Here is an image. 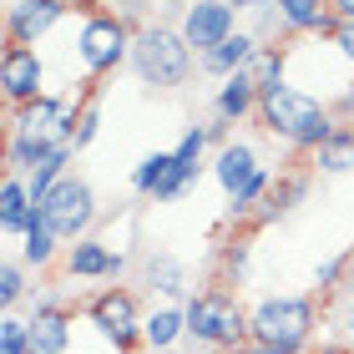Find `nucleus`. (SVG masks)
Returning a JSON list of instances; mask_svg holds the SVG:
<instances>
[{"mask_svg":"<svg viewBox=\"0 0 354 354\" xmlns=\"http://www.w3.org/2000/svg\"><path fill=\"white\" fill-rule=\"evenodd\" d=\"M248 268H253V238H228V243L218 248V288H238L248 279Z\"/></svg>","mask_w":354,"mask_h":354,"instance_id":"nucleus-20","label":"nucleus"},{"mask_svg":"<svg viewBox=\"0 0 354 354\" xmlns=\"http://www.w3.org/2000/svg\"><path fill=\"white\" fill-rule=\"evenodd\" d=\"M142 354H177V349H142Z\"/></svg>","mask_w":354,"mask_h":354,"instance_id":"nucleus-34","label":"nucleus"},{"mask_svg":"<svg viewBox=\"0 0 354 354\" xmlns=\"http://www.w3.org/2000/svg\"><path fill=\"white\" fill-rule=\"evenodd\" d=\"M314 177H349L354 172V122H339L329 132V142H319L309 152Z\"/></svg>","mask_w":354,"mask_h":354,"instance_id":"nucleus-16","label":"nucleus"},{"mask_svg":"<svg viewBox=\"0 0 354 354\" xmlns=\"http://www.w3.org/2000/svg\"><path fill=\"white\" fill-rule=\"evenodd\" d=\"M0 91H6V111L30 106L46 96V61L36 46H6V56H0Z\"/></svg>","mask_w":354,"mask_h":354,"instance_id":"nucleus-9","label":"nucleus"},{"mask_svg":"<svg viewBox=\"0 0 354 354\" xmlns=\"http://www.w3.org/2000/svg\"><path fill=\"white\" fill-rule=\"evenodd\" d=\"M137 6H142V0H127V10H137Z\"/></svg>","mask_w":354,"mask_h":354,"instance_id":"nucleus-35","label":"nucleus"},{"mask_svg":"<svg viewBox=\"0 0 354 354\" xmlns=\"http://www.w3.org/2000/svg\"><path fill=\"white\" fill-rule=\"evenodd\" d=\"M177 30H183V41L192 46V56H207L213 46H223L233 30H243V26H238L233 0H192Z\"/></svg>","mask_w":354,"mask_h":354,"instance_id":"nucleus-10","label":"nucleus"},{"mask_svg":"<svg viewBox=\"0 0 354 354\" xmlns=\"http://www.w3.org/2000/svg\"><path fill=\"white\" fill-rule=\"evenodd\" d=\"M339 299H354V253H349V268H344V283H339Z\"/></svg>","mask_w":354,"mask_h":354,"instance_id":"nucleus-32","label":"nucleus"},{"mask_svg":"<svg viewBox=\"0 0 354 354\" xmlns=\"http://www.w3.org/2000/svg\"><path fill=\"white\" fill-rule=\"evenodd\" d=\"M329 46L339 51L349 66H354V21H344V26H334V36H329Z\"/></svg>","mask_w":354,"mask_h":354,"instance_id":"nucleus-28","label":"nucleus"},{"mask_svg":"<svg viewBox=\"0 0 354 354\" xmlns=\"http://www.w3.org/2000/svg\"><path fill=\"white\" fill-rule=\"evenodd\" d=\"M61 253H66V248H61V238L46 228V218H36V228L21 238V263L46 273V268H61Z\"/></svg>","mask_w":354,"mask_h":354,"instance_id":"nucleus-18","label":"nucleus"},{"mask_svg":"<svg viewBox=\"0 0 354 354\" xmlns=\"http://www.w3.org/2000/svg\"><path fill=\"white\" fill-rule=\"evenodd\" d=\"M288 61H294V46H259V56L248 61V76L259 82V91H268V86H283L288 82Z\"/></svg>","mask_w":354,"mask_h":354,"instance_id":"nucleus-21","label":"nucleus"},{"mask_svg":"<svg viewBox=\"0 0 354 354\" xmlns=\"http://www.w3.org/2000/svg\"><path fill=\"white\" fill-rule=\"evenodd\" d=\"M172 167H177L172 152H147V157L132 167V192H137V198H157V187L172 177Z\"/></svg>","mask_w":354,"mask_h":354,"instance_id":"nucleus-22","label":"nucleus"},{"mask_svg":"<svg viewBox=\"0 0 354 354\" xmlns=\"http://www.w3.org/2000/svg\"><path fill=\"white\" fill-rule=\"evenodd\" d=\"M36 207H41L46 228H51L61 243H82V238H91V223L102 218V207H96V187L86 183L82 172H66Z\"/></svg>","mask_w":354,"mask_h":354,"instance_id":"nucleus-6","label":"nucleus"},{"mask_svg":"<svg viewBox=\"0 0 354 354\" xmlns=\"http://www.w3.org/2000/svg\"><path fill=\"white\" fill-rule=\"evenodd\" d=\"M71 157H76L71 147H51V152H46V162H36V172H30V177H26V187H30V198H36V203H41V198H46V192H51V187L61 183V177H66V172H71Z\"/></svg>","mask_w":354,"mask_h":354,"instance_id":"nucleus-23","label":"nucleus"},{"mask_svg":"<svg viewBox=\"0 0 354 354\" xmlns=\"http://www.w3.org/2000/svg\"><path fill=\"white\" fill-rule=\"evenodd\" d=\"M253 122H259L273 142H283L288 152H304V157H309L319 142H329V132L339 127V117H334V106L324 102V96L304 91L294 82L268 86L259 96V117Z\"/></svg>","mask_w":354,"mask_h":354,"instance_id":"nucleus-1","label":"nucleus"},{"mask_svg":"<svg viewBox=\"0 0 354 354\" xmlns=\"http://www.w3.org/2000/svg\"><path fill=\"white\" fill-rule=\"evenodd\" d=\"M329 15H334V21H354V0H329Z\"/></svg>","mask_w":354,"mask_h":354,"instance_id":"nucleus-30","label":"nucleus"},{"mask_svg":"<svg viewBox=\"0 0 354 354\" xmlns=\"http://www.w3.org/2000/svg\"><path fill=\"white\" fill-rule=\"evenodd\" d=\"M268 6H273V0H233L238 15H259V10H268Z\"/></svg>","mask_w":354,"mask_h":354,"instance_id":"nucleus-31","label":"nucleus"},{"mask_svg":"<svg viewBox=\"0 0 354 354\" xmlns=\"http://www.w3.org/2000/svg\"><path fill=\"white\" fill-rule=\"evenodd\" d=\"M86 319H91V324L102 329L122 354H142V349H147V344H142L147 309H142V294H137V288H127V283L96 288V294L86 299Z\"/></svg>","mask_w":354,"mask_h":354,"instance_id":"nucleus-7","label":"nucleus"},{"mask_svg":"<svg viewBox=\"0 0 354 354\" xmlns=\"http://www.w3.org/2000/svg\"><path fill=\"white\" fill-rule=\"evenodd\" d=\"M183 339H187V309L183 304L147 309V324H142V344L147 349H183Z\"/></svg>","mask_w":354,"mask_h":354,"instance_id":"nucleus-17","label":"nucleus"},{"mask_svg":"<svg viewBox=\"0 0 354 354\" xmlns=\"http://www.w3.org/2000/svg\"><path fill=\"white\" fill-rule=\"evenodd\" d=\"M51 142L30 137V132H6V177H30L36 162H46Z\"/></svg>","mask_w":354,"mask_h":354,"instance_id":"nucleus-19","label":"nucleus"},{"mask_svg":"<svg viewBox=\"0 0 354 354\" xmlns=\"http://www.w3.org/2000/svg\"><path fill=\"white\" fill-rule=\"evenodd\" d=\"M71 15V0H10L6 10V41L10 46H36Z\"/></svg>","mask_w":354,"mask_h":354,"instance_id":"nucleus-11","label":"nucleus"},{"mask_svg":"<svg viewBox=\"0 0 354 354\" xmlns=\"http://www.w3.org/2000/svg\"><path fill=\"white\" fill-rule=\"evenodd\" d=\"M259 82H253L248 71H233V76H223L218 91H213V117H223L228 127H243L248 117H259Z\"/></svg>","mask_w":354,"mask_h":354,"instance_id":"nucleus-14","label":"nucleus"},{"mask_svg":"<svg viewBox=\"0 0 354 354\" xmlns=\"http://www.w3.org/2000/svg\"><path fill=\"white\" fill-rule=\"evenodd\" d=\"M187 339L177 354H243L248 344V309L233 288H198L187 304Z\"/></svg>","mask_w":354,"mask_h":354,"instance_id":"nucleus-3","label":"nucleus"},{"mask_svg":"<svg viewBox=\"0 0 354 354\" xmlns=\"http://www.w3.org/2000/svg\"><path fill=\"white\" fill-rule=\"evenodd\" d=\"M309 187H314V167L304 162V167H294V172H279V183L268 187V198L253 207V218H248V228H273V223H283L294 207L309 198Z\"/></svg>","mask_w":354,"mask_h":354,"instance_id":"nucleus-12","label":"nucleus"},{"mask_svg":"<svg viewBox=\"0 0 354 354\" xmlns=\"http://www.w3.org/2000/svg\"><path fill=\"white\" fill-rule=\"evenodd\" d=\"M26 273H30V268H26L21 259H6V263H0V304H6V314H15V309L30 299Z\"/></svg>","mask_w":354,"mask_h":354,"instance_id":"nucleus-24","label":"nucleus"},{"mask_svg":"<svg viewBox=\"0 0 354 354\" xmlns=\"http://www.w3.org/2000/svg\"><path fill=\"white\" fill-rule=\"evenodd\" d=\"M132 76L142 86L152 91H177L192 82V71H198V56H192V46L183 41V30L167 26V21H137V36H132Z\"/></svg>","mask_w":354,"mask_h":354,"instance_id":"nucleus-4","label":"nucleus"},{"mask_svg":"<svg viewBox=\"0 0 354 354\" xmlns=\"http://www.w3.org/2000/svg\"><path fill=\"white\" fill-rule=\"evenodd\" d=\"M259 56V41H253V30H233L223 46H213L207 56H198V71L203 76H233V71H248V61Z\"/></svg>","mask_w":354,"mask_h":354,"instance_id":"nucleus-15","label":"nucleus"},{"mask_svg":"<svg viewBox=\"0 0 354 354\" xmlns=\"http://www.w3.org/2000/svg\"><path fill=\"white\" fill-rule=\"evenodd\" d=\"M137 283L147 288V294H157L162 304H187L192 288H187V263L172 259V253H147L137 268Z\"/></svg>","mask_w":354,"mask_h":354,"instance_id":"nucleus-13","label":"nucleus"},{"mask_svg":"<svg viewBox=\"0 0 354 354\" xmlns=\"http://www.w3.org/2000/svg\"><path fill=\"white\" fill-rule=\"evenodd\" d=\"M344 268H349V253H339V259H324V263H319V268H314V299H319V294H339Z\"/></svg>","mask_w":354,"mask_h":354,"instance_id":"nucleus-26","label":"nucleus"},{"mask_svg":"<svg viewBox=\"0 0 354 354\" xmlns=\"http://www.w3.org/2000/svg\"><path fill=\"white\" fill-rule=\"evenodd\" d=\"M0 354H30V319L0 314Z\"/></svg>","mask_w":354,"mask_h":354,"instance_id":"nucleus-25","label":"nucleus"},{"mask_svg":"<svg viewBox=\"0 0 354 354\" xmlns=\"http://www.w3.org/2000/svg\"><path fill=\"white\" fill-rule=\"evenodd\" d=\"M334 324H339L344 339L354 344V299H339V309H334Z\"/></svg>","mask_w":354,"mask_h":354,"instance_id":"nucleus-29","label":"nucleus"},{"mask_svg":"<svg viewBox=\"0 0 354 354\" xmlns=\"http://www.w3.org/2000/svg\"><path fill=\"white\" fill-rule=\"evenodd\" d=\"M132 36H137L132 15H117V10L82 15V30H76V61H82V71H86L91 86H102L117 66L132 61Z\"/></svg>","mask_w":354,"mask_h":354,"instance_id":"nucleus-5","label":"nucleus"},{"mask_svg":"<svg viewBox=\"0 0 354 354\" xmlns=\"http://www.w3.org/2000/svg\"><path fill=\"white\" fill-rule=\"evenodd\" d=\"M96 132H102V111H96V96L82 106V117H76V132H71V152H86L91 142H96Z\"/></svg>","mask_w":354,"mask_h":354,"instance_id":"nucleus-27","label":"nucleus"},{"mask_svg":"<svg viewBox=\"0 0 354 354\" xmlns=\"http://www.w3.org/2000/svg\"><path fill=\"white\" fill-rule=\"evenodd\" d=\"M127 253L102 243V238H82V243H66L61 253V273L66 279H82V283H122L127 279Z\"/></svg>","mask_w":354,"mask_h":354,"instance_id":"nucleus-8","label":"nucleus"},{"mask_svg":"<svg viewBox=\"0 0 354 354\" xmlns=\"http://www.w3.org/2000/svg\"><path fill=\"white\" fill-rule=\"evenodd\" d=\"M71 10H82V15H96V10H106V0H71Z\"/></svg>","mask_w":354,"mask_h":354,"instance_id":"nucleus-33","label":"nucleus"},{"mask_svg":"<svg viewBox=\"0 0 354 354\" xmlns=\"http://www.w3.org/2000/svg\"><path fill=\"white\" fill-rule=\"evenodd\" d=\"M319 334V299L314 294H268L248 309V344L243 354H304Z\"/></svg>","mask_w":354,"mask_h":354,"instance_id":"nucleus-2","label":"nucleus"}]
</instances>
